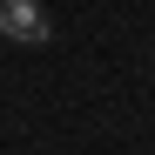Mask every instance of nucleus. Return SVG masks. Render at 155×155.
<instances>
[{
  "instance_id": "f257e3e1",
  "label": "nucleus",
  "mask_w": 155,
  "mask_h": 155,
  "mask_svg": "<svg viewBox=\"0 0 155 155\" xmlns=\"http://www.w3.org/2000/svg\"><path fill=\"white\" fill-rule=\"evenodd\" d=\"M0 41L47 47V41H54V20H47V7H41V0H0Z\"/></svg>"
}]
</instances>
